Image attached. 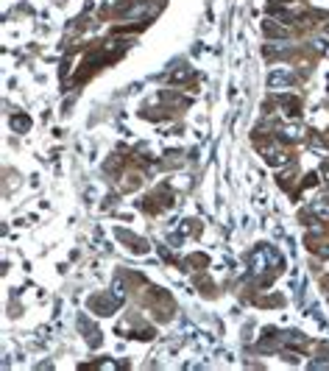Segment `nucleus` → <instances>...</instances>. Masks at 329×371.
<instances>
[{
	"label": "nucleus",
	"mask_w": 329,
	"mask_h": 371,
	"mask_svg": "<svg viewBox=\"0 0 329 371\" xmlns=\"http://www.w3.org/2000/svg\"><path fill=\"white\" fill-rule=\"evenodd\" d=\"M92 307H95L101 315H112V313L120 307V299H117L114 293L112 296H104V299H92Z\"/></svg>",
	"instance_id": "obj_1"
},
{
	"label": "nucleus",
	"mask_w": 329,
	"mask_h": 371,
	"mask_svg": "<svg viewBox=\"0 0 329 371\" xmlns=\"http://www.w3.org/2000/svg\"><path fill=\"white\" fill-rule=\"evenodd\" d=\"M262 31H265L268 36H287V34H290V28L279 26L276 20H265V23H262Z\"/></svg>",
	"instance_id": "obj_4"
},
{
	"label": "nucleus",
	"mask_w": 329,
	"mask_h": 371,
	"mask_svg": "<svg viewBox=\"0 0 329 371\" xmlns=\"http://www.w3.org/2000/svg\"><path fill=\"white\" fill-rule=\"evenodd\" d=\"M184 78H190V70H179V73H173V76H170V81H173V84H179V81H184Z\"/></svg>",
	"instance_id": "obj_8"
},
{
	"label": "nucleus",
	"mask_w": 329,
	"mask_h": 371,
	"mask_svg": "<svg viewBox=\"0 0 329 371\" xmlns=\"http://www.w3.org/2000/svg\"><path fill=\"white\" fill-rule=\"evenodd\" d=\"M262 154H265V159H268L271 165H282L285 162V151L279 145H262Z\"/></svg>",
	"instance_id": "obj_3"
},
{
	"label": "nucleus",
	"mask_w": 329,
	"mask_h": 371,
	"mask_svg": "<svg viewBox=\"0 0 329 371\" xmlns=\"http://www.w3.org/2000/svg\"><path fill=\"white\" fill-rule=\"evenodd\" d=\"M312 209H315V215L329 218V204H327V201H318V204H312Z\"/></svg>",
	"instance_id": "obj_7"
},
{
	"label": "nucleus",
	"mask_w": 329,
	"mask_h": 371,
	"mask_svg": "<svg viewBox=\"0 0 329 371\" xmlns=\"http://www.w3.org/2000/svg\"><path fill=\"white\" fill-rule=\"evenodd\" d=\"M279 134H285L287 140H302V129H296V126H287V129L279 131Z\"/></svg>",
	"instance_id": "obj_6"
},
{
	"label": "nucleus",
	"mask_w": 329,
	"mask_h": 371,
	"mask_svg": "<svg viewBox=\"0 0 329 371\" xmlns=\"http://www.w3.org/2000/svg\"><path fill=\"white\" fill-rule=\"evenodd\" d=\"M11 126H14V129H17V131H26L28 126H31V123H28V117H23V114H17V117H11Z\"/></svg>",
	"instance_id": "obj_5"
},
{
	"label": "nucleus",
	"mask_w": 329,
	"mask_h": 371,
	"mask_svg": "<svg viewBox=\"0 0 329 371\" xmlns=\"http://www.w3.org/2000/svg\"><path fill=\"white\" fill-rule=\"evenodd\" d=\"M271 89H279V86H290L293 84V73H287V70H274L268 78Z\"/></svg>",
	"instance_id": "obj_2"
}]
</instances>
